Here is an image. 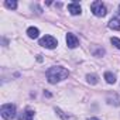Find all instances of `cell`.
Masks as SVG:
<instances>
[{
	"mask_svg": "<svg viewBox=\"0 0 120 120\" xmlns=\"http://www.w3.org/2000/svg\"><path fill=\"white\" fill-rule=\"evenodd\" d=\"M34 110H31V109H26L24 112H23V114L19 117V120H31L33 117H34Z\"/></svg>",
	"mask_w": 120,
	"mask_h": 120,
	"instance_id": "cell-7",
	"label": "cell"
},
{
	"mask_svg": "<svg viewBox=\"0 0 120 120\" xmlns=\"http://www.w3.org/2000/svg\"><path fill=\"white\" fill-rule=\"evenodd\" d=\"M68 75H69V72L64 67H52L47 71V79L49 83H56L59 81L68 78Z\"/></svg>",
	"mask_w": 120,
	"mask_h": 120,
	"instance_id": "cell-1",
	"label": "cell"
},
{
	"mask_svg": "<svg viewBox=\"0 0 120 120\" xmlns=\"http://www.w3.org/2000/svg\"><path fill=\"white\" fill-rule=\"evenodd\" d=\"M4 6H6L7 9H16V7H17V2H14V0H11V2H10V0H6V2H4Z\"/></svg>",
	"mask_w": 120,
	"mask_h": 120,
	"instance_id": "cell-11",
	"label": "cell"
},
{
	"mask_svg": "<svg viewBox=\"0 0 120 120\" xmlns=\"http://www.w3.org/2000/svg\"><path fill=\"white\" fill-rule=\"evenodd\" d=\"M109 27L112 30H120V19L119 17H114L109 21Z\"/></svg>",
	"mask_w": 120,
	"mask_h": 120,
	"instance_id": "cell-8",
	"label": "cell"
},
{
	"mask_svg": "<svg viewBox=\"0 0 120 120\" xmlns=\"http://www.w3.org/2000/svg\"><path fill=\"white\" fill-rule=\"evenodd\" d=\"M40 45H41V47H45V48H48V49H52V48H55V47L58 45V41H56L52 35H45V37H42V38L40 40Z\"/></svg>",
	"mask_w": 120,
	"mask_h": 120,
	"instance_id": "cell-4",
	"label": "cell"
},
{
	"mask_svg": "<svg viewBox=\"0 0 120 120\" xmlns=\"http://www.w3.org/2000/svg\"><path fill=\"white\" fill-rule=\"evenodd\" d=\"M86 79H88V82H89V83H92V85L98 83V76H96V75H88V76H86Z\"/></svg>",
	"mask_w": 120,
	"mask_h": 120,
	"instance_id": "cell-12",
	"label": "cell"
},
{
	"mask_svg": "<svg viewBox=\"0 0 120 120\" xmlns=\"http://www.w3.org/2000/svg\"><path fill=\"white\" fill-rule=\"evenodd\" d=\"M90 120H99V119H90Z\"/></svg>",
	"mask_w": 120,
	"mask_h": 120,
	"instance_id": "cell-14",
	"label": "cell"
},
{
	"mask_svg": "<svg viewBox=\"0 0 120 120\" xmlns=\"http://www.w3.org/2000/svg\"><path fill=\"white\" fill-rule=\"evenodd\" d=\"M90 10H92V13H93L96 17H105L106 13H107L105 4H103L102 2H93V3L90 4Z\"/></svg>",
	"mask_w": 120,
	"mask_h": 120,
	"instance_id": "cell-3",
	"label": "cell"
},
{
	"mask_svg": "<svg viewBox=\"0 0 120 120\" xmlns=\"http://www.w3.org/2000/svg\"><path fill=\"white\" fill-rule=\"evenodd\" d=\"M27 34H28V37H30V38H37V37H38V34H40V31H38V28H37V27H30V28L27 30Z\"/></svg>",
	"mask_w": 120,
	"mask_h": 120,
	"instance_id": "cell-9",
	"label": "cell"
},
{
	"mask_svg": "<svg viewBox=\"0 0 120 120\" xmlns=\"http://www.w3.org/2000/svg\"><path fill=\"white\" fill-rule=\"evenodd\" d=\"M110 41H112V44H113L116 48H119V49H120V38H117V37H113Z\"/></svg>",
	"mask_w": 120,
	"mask_h": 120,
	"instance_id": "cell-13",
	"label": "cell"
},
{
	"mask_svg": "<svg viewBox=\"0 0 120 120\" xmlns=\"http://www.w3.org/2000/svg\"><path fill=\"white\" fill-rule=\"evenodd\" d=\"M119 11H120V7H119Z\"/></svg>",
	"mask_w": 120,
	"mask_h": 120,
	"instance_id": "cell-15",
	"label": "cell"
},
{
	"mask_svg": "<svg viewBox=\"0 0 120 120\" xmlns=\"http://www.w3.org/2000/svg\"><path fill=\"white\" fill-rule=\"evenodd\" d=\"M0 113H2V117L9 120V119H14L16 117V106L11 103H6L2 106L0 109Z\"/></svg>",
	"mask_w": 120,
	"mask_h": 120,
	"instance_id": "cell-2",
	"label": "cell"
},
{
	"mask_svg": "<svg viewBox=\"0 0 120 120\" xmlns=\"http://www.w3.org/2000/svg\"><path fill=\"white\" fill-rule=\"evenodd\" d=\"M78 44H79V41H78L76 35L72 34V33H68V34H67V45H68L69 48H76Z\"/></svg>",
	"mask_w": 120,
	"mask_h": 120,
	"instance_id": "cell-5",
	"label": "cell"
},
{
	"mask_svg": "<svg viewBox=\"0 0 120 120\" xmlns=\"http://www.w3.org/2000/svg\"><path fill=\"white\" fill-rule=\"evenodd\" d=\"M68 11H69L72 16H78V14H81L82 9H81L79 3H69V4H68Z\"/></svg>",
	"mask_w": 120,
	"mask_h": 120,
	"instance_id": "cell-6",
	"label": "cell"
},
{
	"mask_svg": "<svg viewBox=\"0 0 120 120\" xmlns=\"http://www.w3.org/2000/svg\"><path fill=\"white\" fill-rule=\"evenodd\" d=\"M105 79H106L107 83H114V82H116V76H114V74H112V72H106V74H105Z\"/></svg>",
	"mask_w": 120,
	"mask_h": 120,
	"instance_id": "cell-10",
	"label": "cell"
}]
</instances>
